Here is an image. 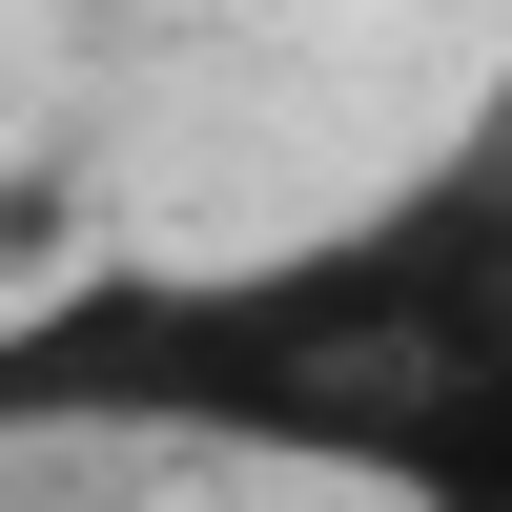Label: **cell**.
<instances>
[{
	"label": "cell",
	"instance_id": "6da1fadb",
	"mask_svg": "<svg viewBox=\"0 0 512 512\" xmlns=\"http://www.w3.org/2000/svg\"><path fill=\"white\" fill-rule=\"evenodd\" d=\"M123 431L369 512H512V82L287 246H144L0 308V451Z\"/></svg>",
	"mask_w": 512,
	"mask_h": 512
}]
</instances>
